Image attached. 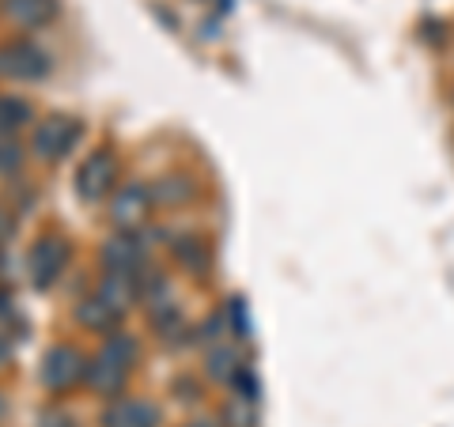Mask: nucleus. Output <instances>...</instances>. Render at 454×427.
<instances>
[{
  "label": "nucleus",
  "instance_id": "1",
  "mask_svg": "<svg viewBox=\"0 0 454 427\" xmlns=\"http://www.w3.org/2000/svg\"><path fill=\"white\" fill-rule=\"evenodd\" d=\"M133 360H137V340L125 337V333H110L106 348L88 363V382H91V390H95V393H106V397L121 393L125 378H129Z\"/></svg>",
  "mask_w": 454,
  "mask_h": 427
},
{
  "label": "nucleus",
  "instance_id": "2",
  "mask_svg": "<svg viewBox=\"0 0 454 427\" xmlns=\"http://www.w3.org/2000/svg\"><path fill=\"white\" fill-rule=\"evenodd\" d=\"M42 386L53 390V393H61L68 386H76L80 378H88V360L76 352V348H68V345H57L46 352V360H42Z\"/></svg>",
  "mask_w": 454,
  "mask_h": 427
},
{
  "label": "nucleus",
  "instance_id": "3",
  "mask_svg": "<svg viewBox=\"0 0 454 427\" xmlns=\"http://www.w3.org/2000/svg\"><path fill=\"white\" fill-rule=\"evenodd\" d=\"M80 140V125L73 118H65V113H53V118H46L35 129L31 136V151L38 155V159H65L68 151H73V144Z\"/></svg>",
  "mask_w": 454,
  "mask_h": 427
},
{
  "label": "nucleus",
  "instance_id": "4",
  "mask_svg": "<svg viewBox=\"0 0 454 427\" xmlns=\"http://www.w3.org/2000/svg\"><path fill=\"white\" fill-rule=\"evenodd\" d=\"M50 73V57L31 42H8L0 46V76L8 80H42Z\"/></svg>",
  "mask_w": 454,
  "mask_h": 427
},
{
  "label": "nucleus",
  "instance_id": "5",
  "mask_svg": "<svg viewBox=\"0 0 454 427\" xmlns=\"http://www.w3.org/2000/svg\"><path fill=\"white\" fill-rule=\"evenodd\" d=\"M114 175H118V170H114L110 151H91L76 170V193L83 201H103L114 190Z\"/></svg>",
  "mask_w": 454,
  "mask_h": 427
},
{
  "label": "nucleus",
  "instance_id": "6",
  "mask_svg": "<svg viewBox=\"0 0 454 427\" xmlns=\"http://www.w3.org/2000/svg\"><path fill=\"white\" fill-rule=\"evenodd\" d=\"M148 212H152V193H148V186H140V182L121 186L110 201V220L118 223L121 231H137V227L148 220Z\"/></svg>",
  "mask_w": 454,
  "mask_h": 427
},
{
  "label": "nucleus",
  "instance_id": "7",
  "mask_svg": "<svg viewBox=\"0 0 454 427\" xmlns=\"http://www.w3.org/2000/svg\"><path fill=\"white\" fill-rule=\"evenodd\" d=\"M103 265L110 268V273H125V276H133L137 268H145V265H148L145 238H140L137 231H121V235L106 238V246H103Z\"/></svg>",
  "mask_w": 454,
  "mask_h": 427
},
{
  "label": "nucleus",
  "instance_id": "8",
  "mask_svg": "<svg viewBox=\"0 0 454 427\" xmlns=\"http://www.w3.org/2000/svg\"><path fill=\"white\" fill-rule=\"evenodd\" d=\"M65 265H68V246H65V238H42L38 246L31 250V280H35V288H50V283L65 273Z\"/></svg>",
  "mask_w": 454,
  "mask_h": 427
},
{
  "label": "nucleus",
  "instance_id": "9",
  "mask_svg": "<svg viewBox=\"0 0 454 427\" xmlns=\"http://www.w3.org/2000/svg\"><path fill=\"white\" fill-rule=\"evenodd\" d=\"M103 427H160V408L140 397H121L103 412Z\"/></svg>",
  "mask_w": 454,
  "mask_h": 427
},
{
  "label": "nucleus",
  "instance_id": "10",
  "mask_svg": "<svg viewBox=\"0 0 454 427\" xmlns=\"http://www.w3.org/2000/svg\"><path fill=\"white\" fill-rule=\"evenodd\" d=\"M76 322L83 325V330H95V333H114L118 330V322H121V314L114 310L110 303H103L98 295H88L83 303L76 307Z\"/></svg>",
  "mask_w": 454,
  "mask_h": 427
},
{
  "label": "nucleus",
  "instance_id": "11",
  "mask_svg": "<svg viewBox=\"0 0 454 427\" xmlns=\"http://www.w3.org/2000/svg\"><path fill=\"white\" fill-rule=\"evenodd\" d=\"M57 0H4V16L20 27H42L53 19Z\"/></svg>",
  "mask_w": 454,
  "mask_h": 427
},
{
  "label": "nucleus",
  "instance_id": "12",
  "mask_svg": "<svg viewBox=\"0 0 454 427\" xmlns=\"http://www.w3.org/2000/svg\"><path fill=\"white\" fill-rule=\"evenodd\" d=\"M98 299L103 303H110L118 314H125V307L137 299V283H133V276H125V273H110L106 280H103V288H98Z\"/></svg>",
  "mask_w": 454,
  "mask_h": 427
},
{
  "label": "nucleus",
  "instance_id": "13",
  "mask_svg": "<svg viewBox=\"0 0 454 427\" xmlns=\"http://www.w3.org/2000/svg\"><path fill=\"white\" fill-rule=\"evenodd\" d=\"M27 121H31V103L20 95H0V136H16Z\"/></svg>",
  "mask_w": 454,
  "mask_h": 427
},
{
  "label": "nucleus",
  "instance_id": "14",
  "mask_svg": "<svg viewBox=\"0 0 454 427\" xmlns=\"http://www.w3.org/2000/svg\"><path fill=\"white\" fill-rule=\"evenodd\" d=\"M205 363H208V375H212V378H235V375H239V352L227 348V345L212 348Z\"/></svg>",
  "mask_w": 454,
  "mask_h": 427
},
{
  "label": "nucleus",
  "instance_id": "15",
  "mask_svg": "<svg viewBox=\"0 0 454 427\" xmlns=\"http://www.w3.org/2000/svg\"><path fill=\"white\" fill-rule=\"evenodd\" d=\"M223 420H227V427H254V401L235 397V401L223 408Z\"/></svg>",
  "mask_w": 454,
  "mask_h": 427
},
{
  "label": "nucleus",
  "instance_id": "16",
  "mask_svg": "<svg viewBox=\"0 0 454 427\" xmlns=\"http://www.w3.org/2000/svg\"><path fill=\"white\" fill-rule=\"evenodd\" d=\"M20 163H23L20 140L16 136H0V175H12V170H20Z\"/></svg>",
  "mask_w": 454,
  "mask_h": 427
},
{
  "label": "nucleus",
  "instance_id": "17",
  "mask_svg": "<svg viewBox=\"0 0 454 427\" xmlns=\"http://www.w3.org/2000/svg\"><path fill=\"white\" fill-rule=\"evenodd\" d=\"M42 427H73V420H68L65 412H46V416H42Z\"/></svg>",
  "mask_w": 454,
  "mask_h": 427
},
{
  "label": "nucleus",
  "instance_id": "18",
  "mask_svg": "<svg viewBox=\"0 0 454 427\" xmlns=\"http://www.w3.org/2000/svg\"><path fill=\"white\" fill-rule=\"evenodd\" d=\"M8 231H12V223H8V216H4V212H0V242L8 238Z\"/></svg>",
  "mask_w": 454,
  "mask_h": 427
},
{
  "label": "nucleus",
  "instance_id": "19",
  "mask_svg": "<svg viewBox=\"0 0 454 427\" xmlns=\"http://www.w3.org/2000/svg\"><path fill=\"white\" fill-rule=\"evenodd\" d=\"M4 363H8V340L0 337V367H4Z\"/></svg>",
  "mask_w": 454,
  "mask_h": 427
},
{
  "label": "nucleus",
  "instance_id": "20",
  "mask_svg": "<svg viewBox=\"0 0 454 427\" xmlns=\"http://www.w3.org/2000/svg\"><path fill=\"white\" fill-rule=\"evenodd\" d=\"M186 427H216V423H208V420H193V423H186Z\"/></svg>",
  "mask_w": 454,
  "mask_h": 427
},
{
  "label": "nucleus",
  "instance_id": "21",
  "mask_svg": "<svg viewBox=\"0 0 454 427\" xmlns=\"http://www.w3.org/2000/svg\"><path fill=\"white\" fill-rule=\"evenodd\" d=\"M0 416H4V397H0Z\"/></svg>",
  "mask_w": 454,
  "mask_h": 427
}]
</instances>
